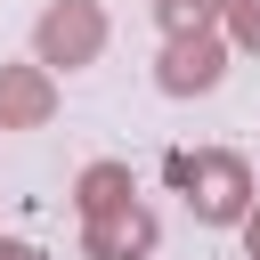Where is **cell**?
<instances>
[{"instance_id": "obj_1", "label": "cell", "mask_w": 260, "mask_h": 260, "mask_svg": "<svg viewBox=\"0 0 260 260\" xmlns=\"http://www.w3.org/2000/svg\"><path fill=\"white\" fill-rule=\"evenodd\" d=\"M162 179L187 195V211H195L203 228H244V211L260 203V195H252V162H244L236 146H179V154L162 162Z\"/></svg>"}, {"instance_id": "obj_2", "label": "cell", "mask_w": 260, "mask_h": 260, "mask_svg": "<svg viewBox=\"0 0 260 260\" xmlns=\"http://www.w3.org/2000/svg\"><path fill=\"white\" fill-rule=\"evenodd\" d=\"M32 57L57 73H81V65H98L106 57V8L98 0H49L41 16H32Z\"/></svg>"}, {"instance_id": "obj_3", "label": "cell", "mask_w": 260, "mask_h": 260, "mask_svg": "<svg viewBox=\"0 0 260 260\" xmlns=\"http://www.w3.org/2000/svg\"><path fill=\"white\" fill-rule=\"evenodd\" d=\"M228 32L219 24H203V32H162V57H154V89L162 98H203V89H219V73H228Z\"/></svg>"}, {"instance_id": "obj_4", "label": "cell", "mask_w": 260, "mask_h": 260, "mask_svg": "<svg viewBox=\"0 0 260 260\" xmlns=\"http://www.w3.org/2000/svg\"><path fill=\"white\" fill-rule=\"evenodd\" d=\"M154 236H162V219L130 195V203H114V211L81 219V260H146V252H154Z\"/></svg>"}, {"instance_id": "obj_5", "label": "cell", "mask_w": 260, "mask_h": 260, "mask_svg": "<svg viewBox=\"0 0 260 260\" xmlns=\"http://www.w3.org/2000/svg\"><path fill=\"white\" fill-rule=\"evenodd\" d=\"M57 114V73L32 57V65H0V130H41Z\"/></svg>"}, {"instance_id": "obj_6", "label": "cell", "mask_w": 260, "mask_h": 260, "mask_svg": "<svg viewBox=\"0 0 260 260\" xmlns=\"http://www.w3.org/2000/svg\"><path fill=\"white\" fill-rule=\"evenodd\" d=\"M130 195H138V179H130V162H114V154L81 162V179H73V211H81V219H98V211H114V203H130Z\"/></svg>"}, {"instance_id": "obj_7", "label": "cell", "mask_w": 260, "mask_h": 260, "mask_svg": "<svg viewBox=\"0 0 260 260\" xmlns=\"http://www.w3.org/2000/svg\"><path fill=\"white\" fill-rule=\"evenodd\" d=\"M219 8L228 0H154V24L162 32H203V24H219Z\"/></svg>"}, {"instance_id": "obj_8", "label": "cell", "mask_w": 260, "mask_h": 260, "mask_svg": "<svg viewBox=\"0 0 260 260\" xmlns=\"http://www.w3.org/2000/svg\"><path fill=\"white\" fill-rule=\"evenodd\" d=\"M219 32H228L236 49L260 57V0H228V8H219Z\"/></svg>"}, {"instance_id": "obj_9", "label": "cell", "mask_w": 260, "mask_h": 260, "mask_svg": "<svg viewBox=\"0 0 260 260\" xmlns=\"http://www.w3.org/2000/svg\"><path fill=\"white\" fill-rule=\"evenodd\" d=\"M0 260H41V252H32L24 236H0Z\"/></svg>"}, {"instance_id": "obj_10", "label": "cell", "mask_w": 260, "mask_h": 260, "mask_svg": "<svg viewBox=\"0 0 260 260\" xmlns=\"http://www.w3.org/2000/svg\"><path fill=\"white\" fill-rule=\"evenodd\" d=\"M244 252H252V260H260V203H252V211H244Z\"/></svg>"}]
</instances>
